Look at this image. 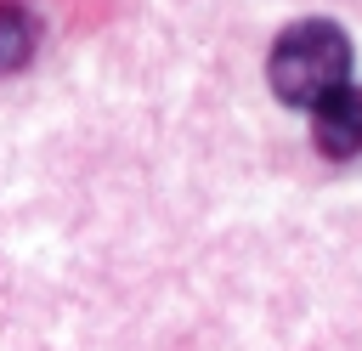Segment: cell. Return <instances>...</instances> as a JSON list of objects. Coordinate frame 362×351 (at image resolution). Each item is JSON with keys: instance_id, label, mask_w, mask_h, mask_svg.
Returning <instances> with one entry per match:
<instances>
[{"instance_id": "1", "label": "cell", "mask_w": 362, "mask_h": 351, "mask_svg": "<svg viewBox=\"0 0 362 351\" xmlns=\"http://www.w3.org/2000/svg\"><path fill=\"white\" fill-rule=\"evenodd\" d=\"M351 62H356L351 34L334 17H300V23H288L272 40V51H266V85H272L277 102L311 108L317 96H328L334 85L351 79Z\"/></svg>"}, {"instance_id": "2", "label": "cell", "mask_w": 362, "mask_h": 351, "mask_svg": "<svg viewBox=\"0 0 362 351\" xmlns=\"http://www.w3.org/2000/svg\"><path fill=\"white\" fill-rule=\"evenodd\" d=\"M305 119H311V142H317L322 159H334V164L362 159V85L356 79L334 85L328 96H317L305 108Z\"/></svg>"}, {"instance_id": "3", "label": "cell", "mask_w": 362, "mask_h": 351, "mask_svg": "<svg viewBox=\"0 0 362 351\" xmlns=\"http://www.w3.org/2000/svg\"><path fill=\"white\" fill-rule=\"evenodd\" d=\"M40 51V17L23 0H0V79L23 74Z\"/></svg>"}]
</instances>
